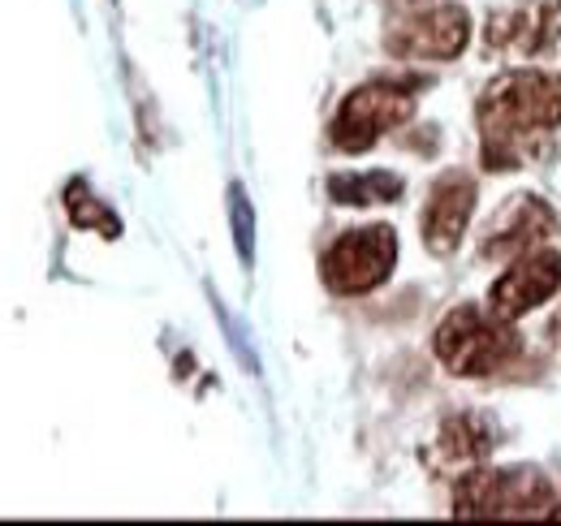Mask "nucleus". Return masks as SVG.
<instances>
[{
  "mask_svg": "<svg viewBox=\"0 0 561 526\" xmlns=\"http://www.w3.org/2000/svg\"><path fill=\"white\" fill-rule=\"evenodd\" d=\"M484 169H518L523 151L561 126V78L545 69H510L492 78L476 104Z\"/></svg>",
  "mask_w": 561,
  "mask_h": 526,
  "instance_id": "f257e3e1",
  "label": "nucleus"
},
{
  "mask_svg": "<svg viewBox=\"0 0 561 526\" xmlns=\"http://www.w3.org/2000/svg\"><path fill=\"white\" fill-rule=\"evenodd\" d=\"M436 358L445 363L449 376H492L501 367H510L523 350L518 332L510 329V320H501L496 311H480V307H454L432 341Z\"/></svg>",
  "mask_w": 561,
  "mask_h": 526,
  "instance_id": "f03ea898",
  "label": "nucleus"
},
{
  "mask_svg": "<svg viewBox=\"0 0 561 526\" xmlns=\"http://www.w3.org/2000/svg\"><path fill=\"white\" fill-rule=\"evenodd\" d=\"M553 510V488L536 470H471L454 488L458 518H540Z\"/></svg>",
  "mask_w": 561,
  "mask_h": 526,
  "instance_id": "7ed1b4c3",
  "label": "nucleus"
},
{
  "mask_svg": "<svg viewBox=\"0 0 561 526\" xmlns=\"http://www.w3.org/2000/svg\"><path fill=\"white\" fill-rule=\"evenodd\" d=\"M411 117H415V87H407V82H367V87H354L342 100V108L329 126V138H333V147L358 156V151L376 147L389 130L407 126Z\"/></svg>",
  "mask_w": 561,
  "mask_h": 526,
  "instance_id": "20e7f679",
  "label": "nucleus"
},
{
  "mask_svg": "<svg viewBox=\"0 0 561 526\" xmlns=\"http://www.w3.org/2000/svg\"><path fill=\"white\" fill-rule=\"evenodd\" d=\"M393 263H398V233L389 225H367V229H346L324 251L320 276L337 298H358L380 289Z\"/></svg>",
  "mask_w": 561,
  "mask_h": 526,
  "instance_id": "39448f33",
  "label": "nucleus"
},
{
  "mask_svg": "<svg viewBox=\"0 0 561 526\" xmlns=\"http://www.w3.org/2000/svg\"><path fill=\"white\" fill-rule=\"evenodd\" d=\"M471 44V13L462 4H427L385 35V48L402 61H454Z\"/></svg>",
  "mask_w": 561,
  "mask_h": 526,
  "instance_id": "423d86ee",
  "label": "nucleus"
},
{
  "mask_svg": "<svg viewBox=\"0 0 561 526\" xmlns=\"http://www.w3.org/2000/svg\"><path fill=\"white\" fill-rule=\"evenodd\" d=\"M561 289V255L558 251H527L518 255V263L505 267V276H496L489 289V311H496L501 320H523L527 311H536L540 302H549Z\"/></svg>",
  "mask_w": 561,
  "mask_h": 526,
  "instance_id": "0eeeda50",
  "label": "nucleus"
},
{
  "mask_svg": "<svg viewBox=\"0 0 561 526\" xmlns=\"http://www.w3.org/2000/svg\"><path fill=\"white\" fill-rule=\"evenodd\" d=\"M561 39V0H514L489 26V48L531 61Z\"/></svg>",
  "mask_w": 561,
  "mask_h": 526,
  "instance_id": "6e6552de",
  "label": "nucleus"
},
{
  "mask_svg": "<svg viewBox=\"0 0 561 526\" xmlns=\"http://www.w3.org/2000/svg\"><path fill=\"white\" fill-rule=\"evenodd\" d=\"M553 233H558V216L549 203H540L536 195H514L492 216L480 255L484 260H518V255L545 247Z\"/></svg>",
  "mask_w": 561,
  "mask_h": 526,
  "instance_id": "1a4fd4ad",
  "label": "nucleus"
},
{
  "mask_svg": "<svg viewBox=\"0 0 561 526\" xmlns=\"http://www.w3.org/2000/svg\"><path fill=\"white\" fill-rule=\"evenodd\" d=\"M476 211V182L467 173H445L423 207V247L432 255H454L462 247V233H467V220Z\"/></svg>",
  "mask_w": 561,
  "mask_h": 526,
  "instance_id": "9d476101",
  "label": "nucleus"
},
{
  "mask_svg": "<svg viewBox=\"0 0 561 526\" xmlns=\"http://www.w3.org/2000/svg\"><path fill=\"white\" fill-rule=\"evenodd\" d=\"M492 445H496V432H492L480 414H458V419H449L440 427L436 458L445 461V466H476V461L489 458Z\"/></svg>",
  "mask_w": 561,
  "mask_h": 526,
  "instance_id": "9b49d317",
  "label": "nucleus"
},
{
  "mask_svg": "<svg viewBox=\"0 0 561 526\" xmlns=\"http://www.w3.org/2000/svg\"><path fill=\"white\" fill-rule=\"evenodd\" d=\"M407 191V182L389 169H371V173H333L329 178V195L342 207H371V203H398Z\"/></svg>",
  "mask_w": 561,
  "mask_h": 526,
  "instance_id": "f8f14e48",
  "label": "nucleus"
},
{
  "mask_svg": "<svg viewBox=\"0 0 561 526\" xmlns=\"http://www.w3.org/2000/svg\"><path fill=\"white\" fill-rule=\"evenodd\" d=\"M66 207H70V220L78 229H95L100 238H117L122 233V220L100 203V198L87 191V182H70V191H66Z\"/></svg>",
  "mask_w": 561,
  "mask_h": 526,
  "instance_id": "ddd939ff",
  "label": "nucleus"
},
{
  "mask_svg": "<svg viewBox=\"0 0 561 526\" xmlns=\"http://www.w3.org/2000/svg\"><path fill=\"white\" fill-rule=\"evenodd\" d=\"M229 225H233V242H238V255L242 263L255 260V207L242 186H229Z\"/></svg>",
  "mask_w": 561,
  "mask_h": 526,
  "instance_id": "4468645a",
  "label": "nucleus"
},
{
  "mask_svg": "<svg viewBox=\"0 0 561 526\" xmlns=\"http://www.w3.org/2000/svg\"><path fill=\"white\" fill-rule=\"evenodd\" d=\"M553 336L561 341V311H558V320H553Z\"/></svg>",
  "mask_w": 561,
  "mask_h": 526,
  "instance_id": "2eb2a0df",
  "label": "nucleus"
},
{
  "mask_svg": "<svg viewBox=\"0 0 561 526\" xmlns=\"http://www.w3.org/2000/svg\"><path fill=\"white\" fill-rule=\"evenodd\" d=\"M549 518H553V523H561V505H558V510H549Z\"/></svg>",
  "mask_w": 561,
  "mask_h": 526,
  "instance_id": "dca6fc26",
  "label": "nucleus"
},
{
  "mask_svg": "<svg viewBox=\"0 0 561 526\" xmlns=\"http://www.w3.org/2000/svg\"><path fill=\"white\" fill-rule=\"evenodd\" d=\"M398 4H427V0H398Z\"/></svg>",
  "mask_w": 561,
  "mask_h": 526,
  "instance_id": "f3484780",
  "label": "nucleus"
}]
</instances>
